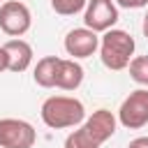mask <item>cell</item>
<instances>
[{"instance_id":"cell-1","label":"cell","mask_w":148,"mask_h":148,"mask_svg":"<svg viewBox=\"0 0 148 148\" xmlns=\"http://www.w3.org/2000/svg\"><path fill=\"white\" fill-rule=\"evenodd\" d=\"M116 116L106 109H97L79 130L65 139V148H99L116 132Z\"/></svg>"},{"instance_id":"cell-2","label":"cell","mask_w":148,"mask_h":148,"mask_svg":"<svg viewBox=\"0 0 148 148\" xmlns=\"http://www.w3.org/2000/svg\"><path fill=\"white\" fill-rule=\"evenodd\" d=\"M83 118H86V109H83L81 99H76V97L56 95L42 104V120H44V125H49L53 130L74 127V125L83 123Z\"/></svg>"},{"instance_id":"cell-3","label":"cell","mask_w":148,"mask_h":148,"mask_svg":"<svg viewBox=\"0 0 148 148\" xmlns=\"http://www.w3.org/2000/svg\"><path fill=\"white\" fill-rule=\"evenodd\" d=\"M134 39L130 32L125 30H106L104 37L99 39V58L104 62V67L109 69H125L134 56Z\"/></svg>"},{"instance_id":"cell-4","label":"cell","mask_w":148,"mask_h":148,"mask_svg":"<svg viewBox=\"0 0 148 148\" xmlns=\"http://www.w3.org/2000/svg\"><path fill=\"white\" fill-rule=\"evenodd\" d=\"M37 132L28 120L2 118L0 120V148H32Z\"/></svg>"},{"instance_id":"cell-5","label":"cell","mask_w":148,"mask_h":148,"mask_svg":"<svg viewBox=\"0 0 148 148\" xmlns=\"http://www.w3.org/2000/svg\"><path fill=\"white\" fill-rule=\"evenodd\" d=\"M118 120L127 130H139L148 125V90L139 88L125 97V102L118 109Z\"/></svg>"},{"instance_id":"cell-6","label":"cell","mask_w":148,"mask_h":148,"mask_svg":"<svg viewBox=\"0 0 148 148\" xmlns=\"http://www.w3.org/2000/svg\"><path fill=\"white\" fill-rule=\"evenodd\" d=\"M30 9L18 0H7L0 5V30L9 37H21L30 30Z\"/></svg>"},{"instance_id":"cell-7","label":"cell","mask_w":148,"mask_h":148,"mask_svg":"<svg viewBox=\"0 0 148 148\" xmlns=\"http://www.w3.org/2000/svg\"><path fill=\"white\" fill-rule=\"evenodd\" d=\"M116 21H118V7L113 5V0H88L86 14H83V23L88 30L106 32L113 28Z\"/></svg>"},{"instance_id":"cell-8","label":"cell","mask_w":148,"mask_h":148,"mask_svg":"<svg viewBox=\"0 0 148 148\" xmlns=\"http://www.w3.org/2000/svg\"><path fill=\"white\" fill-rule=\"evenodd\" d=\"M97 46H99V37L88 28H74L65 37V51L72 58H88L97 51Z\"/></svg>"},{"instance_id":"cell-9","label":"cell","mask_w":148,"mask_h":148,"mask_svg":"<svg viewBox=\"0 0 148 148\" xmlns=\"http://www.w3.org/2000/svg\"><path fill=\"white\" fill-rule=\"evenodd\" d=\"M2 51L7 56V69L9 72H25L32 62V46L23 39H9L2 44Z\"/></svg>"},{"instance_id":"cell-10","label":"cell","mask_w":148,"mask_h":148,"mask_svg":"<svg viewBox=\"0 0 148 148\" xmlns=\"http://www.w3.org/2000/svg\"><path fill=\"white\" fill-rule=\"evenodd\" d=\"M83 81V67L74 60H65L60 58L58 60V67H56V88H62V90H76Z\"/></svg>"},{"instance_id":"cell-11","label":"cell","mask_w":148,"mask_h":148,"mask_svg":"<svg viewBox=\"0 0 148 148\" xmlns=\"http://www.w3.org/2000/svg\"><path fill=\"white\" fill-rule=\"evenodd\" d=\"M58 56H46L37 62L35 67V83L42 86V88H53L56 86V67H58Z\"/></svg>"},{"instance_id":"cell-12","label":"cell","mask_w":148,"mask_h":148,"mask_svg":"<svg viewBox=\"0 0 148 148\" xmlns=\"http://www.w3.org/2000/svg\"><path fill=\"white\" fill-rule=\"evenodd\" d=\"M130 76L141 83V86H148V56H136L130 60Z\"/></svg>"},{"instance_id":"cell-13","label":"cell","mask_w":148,"mask_h":148,"mask_svg":"<svg viewBox=\"0 0 148 148\" xmlns=\"http://www.w3.org/2000/svg\"><path fill=\"white\" fill-rule=\"evenodd\" d=\"M86 2L88 0H51V7L60 16H72V14H79L86 7Z\"/></svg>"},{"instance_id":"cell-14","label":"cell","mask_w":148,"mask_h":148,"mask_svg":"<svg viewBox=\"0 0 148 148\" xmlns=\"http://www.w3.org/2000/svg\"><path fill=\"white\" fill-rule=\"evenodd\" d=\"M116 5H120L125 9H139V7H146L148 0H116Z\"/></svg>"},{"instance_id":"cell-15","label":"cell","mask_w":148,"mask_h":148,"mask_svg":"<svg viewBox=\"0 0 148 148\" xmlns=\"http://www.w3.org/2000/svg\"><path fill=\"white\" fill-rule=\"evenodd\" d=\"M127 148H148V136H139V139H132Z\"/></svg>"},{"instance_id":"cell-16","label":"cell","mask_w":148,"mask_h":148,"mask_svg":"<svg viewBox=\"0 0 148 148\" xmlns=\"http://www.w3.org/2000/svg\"><path fill=\"white\" fill-rule=\"evenodd\" d=\"M5 69H7V56H5V51L0 46V72H5Z\"/></svg>"},{"instance_id":"cell-17","label":"cell","mask_w":148,"mask_h":148,"mask_svg":"<svg viewBox=\"0 0 148 148\" xmlns=\"http://www.w3.org/2000/svg\"><path fill=\"white\" fill-rule=\"evenodd\" d=\"M141 30H143V35L148 37V12H146V16H143V23H141Z\"/></svg>"},{"instance_id":"cell-18","label":"cell","mask_w":148,"mask_h":148,"mask_svg":"<svg viewBox=\"0 0 148 148\" xmlns=\"http://www.w3.org/2000/svg\"><path fill=\"white\" fill-rule=\"evenodd\" d=\"M0 2H2V0H0Z\"/></svg>"}]
</instances>
